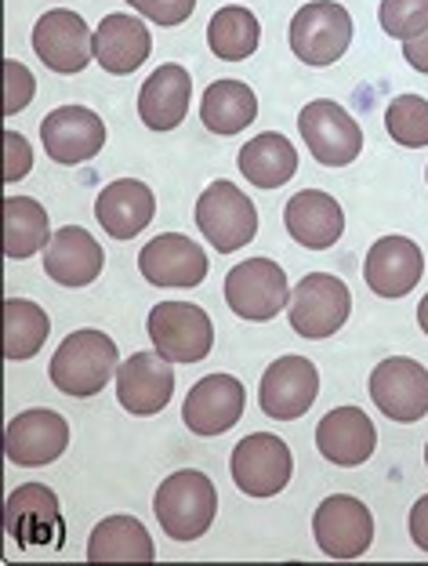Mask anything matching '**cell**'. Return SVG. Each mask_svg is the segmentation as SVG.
Masks as SVG:
<instances>
[{"instance_id":"cell-1","label":"cell","mask_w":428,"mask_h":566,"mask_svg":"<svg viewBox=\"0 0 428 566\" xmlns=\"http://www.w3.org/2000/svg\"><path fill=\"white\" fill-rule=\"evenodd\" d=\"M116 370H121V349H116V342L106 331L84 327L73 331L55 349L48 364V378L59 392L87 400V396H98L106 389L109 378H116Z\"/></svg>"},{"instance_id":"cell-2","label":"cell","mask_w":428,"mask_h":566,"mask_svg":"<svg viewBox=\"0 0 428 566\" xmlns=\"http://www.w3.org/2000/svg\"><path fill=\"white\" fill-rule=\"evenodd\" d=\"M153 512L171 542H197L218 516V491L200 469L171 472L153 497Z\"/></svg>"},{"instance_id":"cell-3","label":"cell","mask_w":428,"mask_h":566,"mask_svg":"<svg viewBox=\"0 0 428 566\" xmlns=\"http://www.w3.org/2000/svg\"><path fill=\"white\" fill-rule=\"evenodd\" d=\"M348 313H353V294H348L345 280L331 273L302 276V283L291 291V302H288L294 334H302L309 342L334 338V334L345 327Z\"/></svg>"},{"instance_id":"cell-4","label":"cell","mask_w":428,"mask_h":566,"mask_svg":"<svg viewBox=\"0 0 428 566\" xmlns=\"http://www.w3.org/2000/svg\"><path fill=\"white\" fill-rule=\"evenodd\" d=\"M226 305L248 324H265V319L280 316L283 305L291 302L288 273L272 259H248L237 262L226 273Z\"/></svg>"},{"instance_id":"cell-5","label":"cell","mask_w":428,"mask_h":566,"mask_svg":"<svg viewBox=\"0 0 428 566\" xmlns=\"http://www.w3.org/2000/svg\"><path fill=\"white\" fill-rule=\"evenodd\" d=\"M197 229L215 251H240L258 237V211L251 197L232 182H211L197 200Z\"/></svg>"},{"instance_id":"cell-6","label":"cell","mask_w":428,"mask_h":566,"mask_svg":"<svg viewBox=\"0 0 428 566\" xmlns=\"http://www.w3.org/2000/svg\"><path fill=\"white\" fill-rule=\"evenodd\" d=\"M353 44V15L338 0H313L291 19V51L305 66H331Z\"/></svg>"},{"instance_id":"cell-7","label":"cell","mask_w":428,"mask_h":566,"mask_svg":"<svg viewBox=\"0 0 428 566\" xmlns=\"http://www.w3.org/2000/svg\"><path fill=\"white\" fill-rule=\"evenodd\" d=\"M149 342L171 364H200L215 345L211 316L192 302H160L146 319Z\"/></svg>"},{"instance_id":"cell-8","label":"cell","mask_w":428,"mask_h":566,"mask_svg":"<svg viewBox=\"0 0 428 566\" xmlns=\"http://www.w3.org/2000/svg\"><path fill=\"white\" fill-rule=\"evenodd\" d=\"M297 132L323 167H345L363 153V127L342 102L316 98L297 113Z\"/></svg>"},{"instance_id":"cell-9","label":"cell","mask_w":428,"mask_h":566,"mask_svg":"<svg viewBox=\"0 0 428 566\" xmlns=\"http://www.w3.org/2000/svg\"><path fill=\"white\" fill-rule=\"evenodd\" d=\"M370 403L385 418L414 424L428 415V370L410 356H388L367 378Z\"/></svg>"},{"instance_id":"cell-10","label":"cell","mask_w":428,"mask_h":566,"mask_svg":"<svg viewBox=\"0 0 428 566\" xmlns=\"http://www.w3.org/2000/svg\"><path fill=\"white\" fill-rule=\"evenodd\" d=\"M232 483L240 486L248 497H272L283 494V486L291 483L294 458L291 447L272 432H251L243 436L232 450Z\"/></svg>"},{"instance_id":"cell-11","label":"cell","mask_w":428,"mask_h":566,"mask_svg":"<svg viewBox=\"0 0 428 566\" xmlns=\"http://www.w3.org/2000/svg\"><path fill=\"white\" fill-rule=\"evenodd\" d=\"M91 41H95V33L87 30L84 15L70 8H51L33 25L36 59H41L51 73H62V76L87 70V62L95 59Z\"/></svg>"},{"instance_id":"cell-12","label":"cell","mask_w":428,"mask_h":566,"mask_svg":"<svg viewBox=\"0 0 428 566\" xmlns=\"http://www.w3.org/2000/svg\"><path fill=\"white\" fill-rule=\"evenodd\" d=\"M313 534L323 556L359 559L374 542V516L353 494H331L320 501L313 516Z\"/></svg>"},{"instance_id":"cell-13","label":"cell","mask_w":428,"mask_h":566,"mask_svg":"<svg viewBox=\"0 0 428 566\" xmlns=\"http://www.w3.org/2000/svg\"><path fill=\"white\" fill-rule=\"evenodd\" d=\"M4 523L8 537L22 548H62V542H66L59 497L44 483H22L19 491H11Z\"/></svg>"},{"instance_id":"cell-14","label":"cell","mask_w":428,"mask_h":566,"mask_svg":"<svg viewBox=\"0 0 428 566\" xmlns=\"http://www.w3.org/2000/svg\"><path fill=\"white\" fill-rule=\"evenodd\" d=\"M70 447V421L59 415V410L36 407V410H22L19 418H11L8 432H4V454L11 465L22 469H41L51 465L66 454Z\"/></svg>"},{"instance_id":"cell-15","label":"cell","mask_w":428,"mask_h":566,"mask_svg":"<svg viewBox=\"0 0 428 566\" xmlns=\"http://www.w3.org/2000/svg\"><path fill=\"white\" fill-rule=\"evenodd\" d=\"M320 396V370L305 356H280L272 359L262 375L258 403L269 418L276 421H297Z\"/></svg>"},{"instance_id":"cell-16","label":"cell","mask_w":428,"mask_h":566,"mask_svg":"<svg viewBox=\"0 0 428 566\" xmlns=\"http://www.w3.org/2000/svg\"><path fill=\"white\" fill-rule=\"evenodd\" d=\"M175 396V364L160 353H135L116 370V400L127 415L153 418Z\"/></svg>"},{"instance_id":"cell-17","label":"cell","mask_w":428,"mask_h":566,"mask_svg":"<svg viewBox=\"0 0 428 566\" xmlns=\"http://www.w3.org/2000/svg\"><path fill=\"white\" fill-rule=\"evenodd\" d=\"M248 407V389L232 375H207L189 389L181 421L192 436H222L243 418Z\"/></svg>"},{"instance_id":"cell-18","label":"cell","mask_w":428,"mask_h":566,"mask_svg":"<svg viewBox=\"0 0 428 566\" xmlns=\"http://www.w3.org/2000/svg\"><path fill=\"white\" fill-rule=\"evenodd\" d=\"M41 142L51 160L73 167L98 157L106 146V124L87 106H59L41 120Z\"/></svg>"},{"instance_id":"cell-19","label":"cell","mask_w":428,"mask_h":566,"mask_svg":"<svg viewBox=\"0 0 428 566\" xmlns=\"http://www.w3.org/2000/svg\"><path fill=\"white\" fill-rule=\"evenodd\" d=\"M425 276V254L407 237H382L370 243L363 280L378 298H407Z\"/></svg>"},{"instance_id":"cell-20","label":"cell","mask_w":428,"mask_h":566,"mask_svg":"<svg viewBox=\"0 0 428 566\" xmlns=\"http://www.w3.org/2000/svg\"><path fill=\"white\" fill-rule=\"evenodd\" d=\"M138 269L153 287H197L207 276V254L197 248V240L160 233L142 248Z\"/></svg>"},{"instance_id":"cell-21","label":"cell","mask_w":428,"mask_h":566,"mask_svg":"<svg viewBox=\"0 0 428 566\" xmlns=\"http://www.w3.org/2000/svg\"><path fill=\"white\" fill-rule=\"evenodd\" d=\"M283 226H288L294 243H302L309 251H327L345 233V211L331 192L302 189L283 208Z\"/></svg>"},{"instance_id":"cell-22","label":"cell","mask_w":428,"mask_h":566,"mask_svg":"<svg viewBox=\"0 0 428 566\" xmlns=\"http://www.w3.org/2000/svg\"><path fill=\"white\" fill-rule=\"evenodd\" d=\"M106 254L84 226H62L44 248V273L62 287H87L102 276Z\"/></svg>"},{"instance_id":"cell-23","label":"cell","mask_w":428,"mask_h":566,"mask_svg":"<svg viewBox=\"0 0 428 566\" xmlns=\"http://www.w3.org/2000/svg\"><path fill=\"white\" fill-rule=\"evenodd\" d=\"M374 447H378V429L359 407H334L316 424V450L331 465L356 469L374 454Z\"/></svg>"},{"instance_id":"cell-24","label":"cell","mask_w":428,"mask_h":566,"mask_svg":"<svg viewBox=\"0 0 428 566\" xmlns=\"http://www.w3.org/2000/svg\"><path fill=\"white\" fill-rule=\"evenodd\" d=\"M91 48H95V62L102 70L113 73V76H127L149 59L153 33H149V25L142 22V15L113 11V15H106L98 22Z\"/></svg>"},{"instance_id":"cell-25","label":"cell","mask_w":428,"mask_h":566,"mask_svg":"<svg viewBox=\"0 0 428 566\" xmlns=\"http://www.w3.org/2000/svg\"><path fill=\"white\" fill-rule=\"evenodd\" d=\"M192 102V76L178 62H167L157 73L146 76L138 87V117L149 132H175L186 120Z\"/></svg>"},{"instance_id":"cell-26","label":"cell","mask_w":428,"mask_h":566,"mask_svg":"<svg viewBox=\"0 0 428 566\" xmlns=\"http://www.w3.org/2000/svg\"><path fill=\"white\" fill-rule=\"evenodd\" d=\"M157 214V197L138 178H116L95 200V218L113 240H132L153 222Z\"/></svg>"},{"instance_id":"cell-27","label":"cell","mask_w":428,"mask_h":566,"mask_svg":"<svg viewBox=\"0 0 428 566\" xmlns=\"http://www.w3.org/2000/svg\"><path fill=\"white\" fill-rule=\"evenodd\" d=\"M240 175L258 189H280L297 175V149L280 132L254 135L248 146H240L237 157Z\"/></svg>"},{"instance_id":"cell-28","label":"cell","mask_w":428,"mask_h":566,"mask_svg":"<svg viewBox=\"0 0 428 566\" xmlns=\"http://www.w3.org/2000/svg\"><path fill=\"white\" fill-rule=\"evenodd\" d=\"M157 545L135 516H106L87 537V563H153Z\"/></svg>"},{"instance_id":"cell-29","label":"cell","mask_w":428,"mask_h":566,"mask_svg":"<svg viewBox=\"0 0 428 566\" xmlns=\"http://www.w3.org/2000/svg\"><path fill=\"white\" fill-rule=\"evenodd\" d=\"M200 120L211 135H240L258 120V95L243 81H215L203 92Z\"/></svg>"},{"instance_id":"cell-30","label":"cell","mask_w":428,"mask_h":566,"mask_svg":"<svg viewBox=\"0 0 428 566\" xmlns=\"http://www.w3.org/2000/svg\"><path fill=\"white\" fill-rule=\"evenodd\" d=\"M51 240L48 211L30 197L4 200V254L8 259H33Z\"/></svg>"},{"instance_id":"cell-31","label":"cell","mask_w":428,"mask_h":566,"mask_svg":"<svg viewBox=\"0 0 428 566\" xmlns=\"http://www.w3.org/2000/svg\"><path fill=\"white\" fill-rule=\"evenodd\" d=\"M262 41V25H258L254 11L229 4L222 11H215L211 25H207V48L215 51L222 62H243L258 51Z\"/></svg>"},{"instance_id":"cell-32","label":"cell","mask_w":428,"mask_h":566,"mask_svg":"<svg viewBox=\"0 0 428 566\" xmlns=\"http://www.w3.org/2000/svg\"><path fill=\"white\" fill-rule=\"evenodd\" d=\"M51 334V319L30 298H8L4 302V356L8 359H33L44 349Z\"/></svg>"},{"instance_id":"cell-33","label":"cell","mask_w":428,"mask_h":566,"mask_svg":"<svg viewBox=\"0 0 428 566\" xmlns=\"http://www.w3.org/2000/svg\"><path fill=\"white\" fill-rule=\"evenodd\" d=\"M388 138L399 142L404 149H425L428 146V102L421 95H399L388 102L385 113Z\"/></svg>"},{"instance_id":"cell-34","label":"cell","mask_w":428,"mask_h":566,"mask_svg":"<svg viewBox=\"0 0 428 566\" xmlns=\"http://www.w3.org/2000/svg\"><path fill=\"white\" fill-rule=\"evenodd\" d=\"M378 22L393 41H410L428 30V0H382Z\"/></svg>"},{"instance_id":"cell-35","label":"cell","mask_w":428,"mask_h":566,"mask_svg":"<svg viewBox=\"0 0 428 566\" xmlns=\"http://www.w3.org/2000/svg\"><path fill=\"white\" fill-rule=\"evenodd\" d=\"M142 19L157 22V25H181L192 11H197V0H127Z\"/></svg>"},{"instance_id":"cell-36","label":"cell","mask_w":428,"mask_h":566,"mask_svg":"<svg viewBox=\"0 0 428 566\" xmlns=\"http://www.w3.org/2000/svg\"><path fill=\"white\" fill-rule=\"evenodd\" d=\"M4 76H8V98H4V113L11 117V113H19V109H25L33 102V92H36V81H33V73L22 66V62H15V59H8L4 62Z\"/></svg>"},{"instance_id":"cell-37","label":"cell","mask_w":428,"mask_h":566,"mask_svg":"<svg viewBox=\"0 0 428 566\" xmlns=\"http://www.w3.org/2000/svg\"><path fill=\"white\" fill-rule=\"evenodd\" d=\"M30 167H33V149L25 135L4 132V182H19V178L30 175Z\"/></svg>"},{"instance_id":"cell-38","label":"cell","mask_w":428,"mask_h":566,"mask_svg":"<svg viewBox=\"0 0 428 566\" xmlns=\"http://www.w3.org/2000/svg\"><path fill=\"white\" fill-rule=\"evenodd\" d=\"M410 542L421 552H428V494L414 501L410 509Z\"/></svg>"},{"instance_id":"cell-39","label":"cell","mask_w":428,"mask_h":566,"mask_svg":"<svg viewBox=\"0 0 428 566\" xmlns=\"http://www.w3.org/2000/svg\"><path fill=\"white\" fill-rule=\"evenodd\" d=\"M404 59L410 62V70L428 73V30H421L418 36L404 41Z\"/></svg>"},{"instance_id":"cell-40","label":"cell","mask_w":428,"mask_h":566,"mask_svg":"<svg viewBox=\"0 0 428 566\" xmlns=\"http://www.w3.org/2000/svg\"><path fill=\"white\" fill-rule=\"evenodd\" d=\"M418 324H421V331L428 334V294H425L421 305H418Z\"/></svg>"},{"instance_id":"cell-41","label":"cell","mask_w":428,"mask_h":566,"mask_svg":"<svg viewBox=\"0 0 428 566\" xmlns=\"http://www.w3.org/2000/svg\"><path fill=\"white\" fill-rule=\"evenodd\" d=\"M425 465H428V447H425Z\"/></svg>"},{"instance_id":"cell-42","label":"cell","mask_w":428,"mask_h":566,"mask_svg":"<svg viewBox=\"0 0 428 566\" xmlns=\"http://www.w3.org/2000/svg\"><path fill=\"white\" fill-rule=\"evenodd\" d=\"M425 178H428V167H425Z\"/></svg>"}]
</instances>
